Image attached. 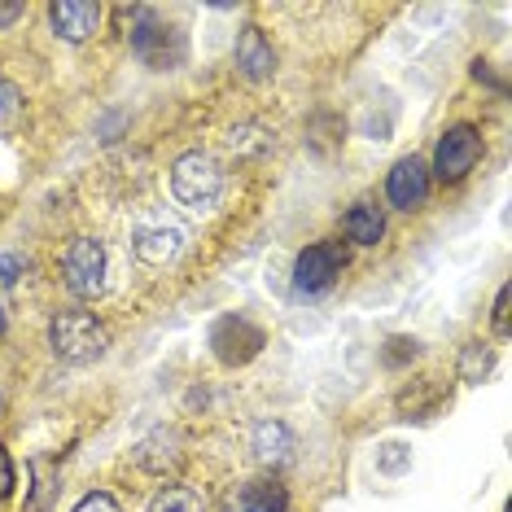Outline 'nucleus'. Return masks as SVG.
Wrapping results in <instances>:
<instances>
[{"mask_svg":"<svg viewBox=\"0 0 512 512\" xmlns=\"http://www.w3.org/2000/svg\"><path fill=\"white\" fill-rule=\"evenodd\" d=\"M171 193H176V202L184 211L206 215V211H215L219 193H224V171H219V162L211 154L193 149V154L176 158V167H171Z\"/></svg>","mask_w":512,"mask_h":512,"instance_id":"1","label":"nucleus"},{"mask_svg":"<svg viewBox=\"0 0 512 512\" xmlns=\"http://www.w3.org/2000/svg\"><path fill=\"white\" fill-rule=\"evenodd\" d=\"M49 342H53V355L66 359V364H92V359L106 355L110 333L88 311H57L49 324Z\"/></svg>","mask_w":512,"mask_h":512,"instance_id":"2","label":"nucleus"},{"mask_svg":"<svg viewBox=\"0 0 512 512\" xmlns=\"http://www.w3.org/2000/svg\"><path fill=\"white\" fill-rule=\"evenodd\" d=\"M62 281L79 298H97L106 289V250L92 237H75L62 254Z\"/></svg>","mask_w":512,"mask_h":512,"instance_id":"3","label":"nucleus"},{"mask_svg":"<svg viewBox=\"0 0 512 512\" xmlns=\"http://www.w3.org/2000/svg\"><path fill=\"white\" fill-rule=\"evenodd\" d=\"M132 49L154 71H171V66L184 62V36L176 27H167V22H158L149 9L141 14V27L132 31Z\"/></svg>","mask_w":512,"mask_h":512,"instance_id":"4","label":"nucleus"},{"mask_svg":"<svg viewBox=\"0 0 512 512\" xmlns=\"http://www.w3.org/2000/svg\"><path fill=\"white\" fill-rule=\"evenodd\" d=\"M211 351L219 364L241 368L263 351V329L246 316H224V320H215V329H211Z\"/></svg>","mask_w":512,"mask_h":512,"instance_id":"5","label":"nucleus"},{"mask_svg":"<svg viewBox=\"0 0 512 512\" xmlns=\"http://www.w3.org/2000/svg\"><path fill=\"white\" fill-rule=\"evenodd\" d=\"M346 267V246L342 241H316V246H307L298 254L294 263V285L302 294H324L337 276H342Z\"/></svg>","mask_w":512,"mask_h":512,"instance_id":"6","label":"nucleus"},{"mask_svg":"<svg viewBox=\"0 0 512 512\" xmlns=\"http://www.w3.org/2000/svg\"><path fill=\"white\" fill-rule=\"evenodd\" d=\"M477 158H482V136H477L469 123H460V127H451L434 149V176L442 184H456V180L469 176Z\"/></svg>","mask_w":512,"mask_h":512,"instance_id":"7","label":"nucleus"},{"mask_svg":"<svg viewBox=\"0 0 512 512\" xmlns=\"http://www.w3.org/2000/svg\"><path fill=\"white\" fill-rule=\"evenodd\" d=\"M49 18H53L57 36H66L71 44H84L92 31L101 27L106 9H101L97 0H53V5H49Z\"/></svg>","mask_w":512,"mask_h":512,"instance_id":"8","label":"nucleus"},{"mask_svg":"<svg viewBox=\"0 0 512 512\" xmlns=\"http://www.w3.org/2000/svg\"><path fill=\"white\" fill-rule=\"evenodd\" d=\"M425 197H429V167L421 158H403L390 171V202L399 211H416V206H425Z\"/></svg>","mask_w":512,"mask_h":512,"instance_id":"9","label":"nucleus"},{"mask_svg":"<svg viewBox=\"0 0 512 512\" xmlns=\"http://www.w3.org/2000/svg\"><path fill=\"white\" fill-rule=\"evenodd\" d=\"M237 66H241V75H246V79H272L276 53H272V44H267V36H263L259 27L241 31V40H237Z\"/></svg>","mask_w":512,"mask_h":512,"instance_id":"10","label":"nucleus"},{"mask_svg":"<svg viewBox=\"0 0 512 512\" xmlns=\"http://www.w3.org/2000/svg\"><path fill=\"white\" fill-rule=\"evenodd\" d=\"M289 451H294V434H289L281 421H263L254 429V456L263 464H285Z\"/></svg>","mask_w":512,"mask_h":512,"instance_id":"11","label":"nucleus"},{"mask_svg":"<svg viewBox=\"0 0 512 512\" xmlns=\"http://www.w3.org/2000/svg\"><path fill=\"white\" fill-rule=\"evenodd\" d=\"M285 508H289V491L281 482L259 477V482L241 486V512H285Z\"/></svg>","mask_w":512,"mask_h":512,"instance_id":"12","label":"nucleus"},{"mask_svg":"<svg viewBox=\"0 0 512 512\" xmlns=\"http://www.w3.org/2000/svg\"><path fill=\"white\" fill-rule=\"evenodd\" d=\"M346 237L359 241V246H377L386 237V215L377 211L372 202H359L351 215H346Z\"/></svg>","mask_w":512,"mask_h":512,"instance_id":"13","label":"nucleus"},{"mask_svg":"<svg viewBox=\"0 0 512 512\" xmlns=\"http://www.w3.org/2000/svg\"><path fill=\"white\" fill-rule=\"evenodd\" d=\"M180 228H149L136 237V254H141L145 263H167L180 254Z\"/></svg>","mask_w":512,"mask_h":512,"instance_id":"14","label":"nucleus"},{"mask_svg":"<svg viewBox=\"0 0 512 512\" xmlns=\"http://www.w3.org/2000/svg\"><path fill=\"white\" fill-rule=\"evenodd\" d=\"M149 512H206V499L193 491V486H162L154 495Z\"/></svg>","mask_w":512,"mask_h":512,"instance_id":"15","label":"nucleus"},{"mask_svg":"<svg viewBox=\"0 0 512 512\" xmlns=\"http://www.w3.org/2000/svg\"><path fill=\"white\" fill-rule=\"evenodd\" d=\"M18 123H22V92L18 84L0 79V136H9Z\"/></svg>","mask_w":512,"mask_h":512,"instance_id":"16","label":"nucleus"},{"mask_svg":"<svg viewBox=\"0 0 512 512\" xmlns=\"http://www.w3.org/2000/svg\"><path fill=\"white\" fill-rule=\"evenodd\" d=\"M486 372H491V351H486V346H469L464 359H460V377L464 381H482Z\"/></svg>","mask_w":512,"mask_h":512,"instance_id":"17","label":"nucleus"},{"mask_svg":"<svg viewBox=\"0 0 512 512\" xmlns=\"http://www.w3.org/2000/svg\"><path fill=\"white\" fill-rule=\"evenodd\" d=\"M75 512H123V508H119V499H114V495H106V491H92V495L79 499Z\"/></svg>","mask_w":512,"mask_h":512,"instance_id":"18","label":"nucleus"},{"mask_svg":"<svg viewBox=\"0 0 512 512\" xmlns=\"http://www.w3.org/2000/svg\"><path fill=\"white\" fill-rule=\"evenodd\" d=\"M416 355V342H407V337H394L390 351H386V364H403V359Z\"/></svg>","mask_w":512,"mask_h":512,"instance_id":"19","label":"nucleus"},{"mask_svg":"<svg viewBox=\"0 0 512 512\" xmlns=\"http://www.w3.org/2000/svg\"><path fill=\"white\" fill-rule=\"evenodd\" d=\"M14 491V460H9V451L0 447V499Z\"/></svg>","mask_w":512,"mask_h":512,"instance_id":"20","label":"nucleus"},{"mask_svg":"<svg viewBox=\"0 0 512 512\" xmlns=\"http://www.w3.org/2000/svg\"><path fill=\"white\" fill-rule=\"evenodd\" d=\"M18 272H22V259H18V254H5V259H0V281L14 285V281H18Z\"/></svg>","mask_w":512,"mask_h":512,"instance_id":"21","label":"nucleus"},{"mask_svg":"<svg viewBox=\"0 0 512 512\" xmlns=\"http://www.w3.org/2000/svg\"><path fill=\"white\" fill-rule=\"evenodd\" d=\"M495 329L508 333V285L499 289V298H495Z\"/></svg>","mask_w":512,"mask_h":512,"instance_id":"22","label":"nucleus"},{"mask_svg":"<svg viewBox=\"0 0 512 512\" xmlns=\"http://www.w3.org/2000/svg\"><path fill=\"white\" fill-rule=\"evenodd\" d=\"M399 451H403V447H386V456H381V469H390V473H394V469H403L407 456H399Z\"/></svg>","mask_w":512,"mask_h":512,"instance_id":"23","label":"nucleus"},{"mask_svg":"<svg viewBox=\"0 0 512 512\" xmlns=\"http://www.w3.org/2000/svg\"><path fill=\"white\" fill-rule=\"evenodd\" d=\"M18 18H22V5H0V27H9Z\"/></svg>","mask_w":512,"mask_h":512,"instance_id":"24","label":"nucleus"},{"mask_svg":"<svg viewBox=\"0 0 512 512\" xmlns=\"http://www.w3.org/2000/svg\"><path fill=\"white\" fill-rule=\"evenodd\" d=\"M0 333H5V311H0Z\"/></svg>","mask_w":512,"mask_h":512,"instance_id":"25","label":"nucleus"}]
</instances>
